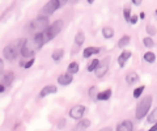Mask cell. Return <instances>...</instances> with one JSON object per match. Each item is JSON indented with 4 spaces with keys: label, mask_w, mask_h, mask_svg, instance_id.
I'll return each instance as SVG.
<instances>
[{
    "label": "cell",
    "mask_w": 157,
    "mask_h": 131,
    "mask_svg": "<svg viewBox=\"0 0 157 131\" xmlns=\"http://www.w3.org/2000/svg\"><path fill=\"white\" fill-rule=\"evenodd\" d=\"M152 102H153V97L151 94H147L141 98L139 102L136 105V109H135V117L136 119H144L147 115H148L149 110H151V106H152Z\"/></svg>",
    "instance_id": "cell-1"
},
{
    "label": "cell",
    "mask_w": 157,
    "mask_h": 131,
    "mask_svg": "<svg viewBox=\"0 0 157 131\" xmlns=\"http://www.w3.org/2000/svg\"><path fill=\"white\" fill-rule=\"evenodd\" d=\"M25 40H17L12 43H9L6 47L3 48V56L6 58L7 60H14L18 58L20 50H21V46Z\"/></svg>",
    "instance_id": "cell-2"
},
{
    "label": "cell",
    "mask_w": 157,
    "mask_h": 131,
    "mask_svg": "<svg viewBox=\"0 0 157 131\" xmlns=\"http://www.w3.org/2000/svg\"><path fill=\"white\" fill-rule=\"evenodd\" d=\"M63 28H64V21H63V20H56V21H54L52 24H50V25L47 26L46 30L43 32L46 43L50 42L51 40H54V38H55L59 33L63 30Z\"/></svg>",
    "instance_id": "cell-3"
},
{
    "label": "cell",
    "mask_w": 157,
    "mask_h": 131,
    "mask_svg": "<svg viewBox=\"0 0 157 131\" xmlns=\"http://www.w3.org/2000/svg\"><path fill=\"white\" fill-rule=\"evenodd\" d=\"M48 25H50L48 16H38L36 18H33V20L28 24V29L30 32L39 33V32H45Z\"/></svg>",
    "instance_id": "cell-4"
},
{
    "label": "cell",
    "mask_w": 157,
    "mask_h": 131,
    "mask_svg": "<svg viewBox=\"0 0 157 131\" xmlns=\"http://www.w3.org/2000/svg\"><path fill=\"white\" fill-rule=\"evenodd\" d=\"M37 47L34 46V43L32 40H25L21 46V50H20V54H21L24 58H33L37 52Z\"/></svg>",
    "instance_id": "cell-5"
},
{
    "label": "cell",
    "mask_w": 157,
    "mask_h": 131,
    "mask_svg": "<svg viewBox=\"0 0 157 131\" xmlns=\"http://www.w3.org/2000/svg\"><path fill=\"white\" fill-rule=\"evenodd\" d=\"M60 7L62 6H60V3H59V0H48L42 8V13L45 14V16H50V14L55 13Z\"/></svg>",
    "instance_id": "cell-6"
},
{
    "label": "cell",
    "mask_w": 157,
    "mask_h": 131,
    "mask_svg": "<svg viewBox=\"0 0 157 131\" xmlns=\"http://www.w3.org/2000/svg\"><path fill=\"white\" fill-rule=\"evenodd\" d=\"M85 111H86V108L84 105H81V104H77L75 106H72L71 110H70V117L72 119H81L82 117H84V114H85Z\"/></svg>",
    "instance_id": "cell-7"
},
{
    "label": "cell",
    "mask_w": 157,
    "mask_h": 131,
    "mask_svg": "<svg viewBox=\"0 0 157 131\" xmlns=\"http://www.w3.org/2000/svg\"><path fill=\"white\" fill-rule=\"evenodd\" d=\"M107 71H109V58H105L104 62H100V64H98V67L96 68L94 74L98 79H101V77H104L107 74Z\"/></svg>",
    "instance_id": "cell-8"
},
{
    "label": "cell",
    "mask_w": 157,
    "mask_h": 131,
    "mask_svg": "<svg viewBox=\"0 0 157 131\" xmlns=\"http://www.w3.org/2000/svg\"><path fill=\"white\" fill-rule=\"evenodd\" d=\"M131 56H132V51L131 50H123L121 52V55L118 56V66H119L121 68H123V67L126 66L127 60H128Z\"/></svg>",
    "instance_id": "cell-9"
},
{
    "label": "cell",
    "mask_w": 157,
    "mask_h": 131,
    "mask_svg": "<svg viewBox=\"0 0 157 131\" xmlns=\"http://www.w3.org/2000/svg\"><path fill=\"white\" fill-rule=\"evenodd\" d=\"M73 81V75L70 74V72H66V74H62L60 76H58V84L59 85H70Z\"/></svg>",
    "instance_id": "cell-10"
},
{
    "label": "cell",
    "mask_w": 157,
    "mask_h": 131,
    "mask_svg": "<svg viewBox=\"0 0 157 131\" xmlns=\"http://www.w3.org/2000/svg\"><path fill=\"white\" fill-rule=\"evenodd\" d=\"M101 52V47H96V46H88L85 47L84 50H82V56L88 59V58H90L92 55H97Z\"/></svg>",
    "instance_id": "cell-11"
},
{
    "label": "cell",
    "mask_w": 157,
    "mask_h": 131,
    "mask_svg": "<svg viewBox=\"0 0 157 131\" xmlns=\"http://www.w3.org/2000/svg\"><path fill=\"white\" fill-rule=\"evenodd\" d=\"M140 81V77H139V74L135 71H131L128 72V74L126 75V83L127 85H134L136 83H139Z\"/></svg>",
    "instance_id": "cell-12"
},
{
    "label": "cell",
    "mask_w": 157,
    "mask_h": 131,
    "mask_svg": "<svg viewBox=\"0 0 157 131\" xmlns=\"http://www.w3.org/2000/svg\"><path fill=\"white\" fill-rule=\"evenodd\" d=\"M115 129L117 131H131V130H134V123H132V121L126 119L123 122L118 123Z\"/></svg>",
    "instance_id": "cell-13"
},
{
    "label": "cell",
    "mask_w": 157,
    "mask_h": 131,
    "mask_svg": "<svg viewBox=\"0 0 157 131\" xmlns=\"http://www.w3.org/2000/svg\"><path fill=\"white\" fill-rule=\"evenodd\" d=\"M58 92V88H56V85H46L45 88H42V91L39 92V97H46L48 94H54V93H56Z\"/></svg>",
    "instance_id": "cell-14"
},
{
    "label": "cell",
    "mask_w": 157,
    "mask_h": 131,
    "mask_svg": "<svg viewBox=\"0 0 157 131\" xmlns=\"http://www.w3.org/2000/svg\"><path fill=\"white\" fill-rule=\"evenodd\" d=\"M111 94H113L111 89H105V91L98 92L97 93V100L98 101H107V100H110Z\"/></svg>",
    "instance_id": "cell-15"
},
{
    "label": "cell",
    "mask_w": 157,
    "mask_h": 131,
    "mask_svg": "<svg viewBox=\"0 0 157 131\" xmlns=\"http://www.w3.org/2000/svg\"><path fill=\"white\" fill-rule=\"evenodd\" d=\"M14 80V74L12 71H9V72H6V75H4L3 77V81H2V84L4 87H9L12 84V81Z\"/></svg>",
    "instance_id": "cell-16"
},
{
    "label": "cell",
    "mask_w": 157,
    "mask_h": 131,
    "mask_svg": "<svg viewBox=\"0 0 157 131\" xmlns=\"http://www.w3.org/2000/svg\"><path fill=\"white\" fill-rule=\"evenodd\" d=\"M63 56H64V50H63V48H58V50H55L51 54V59L58 63L63 59Z\"/></svg>",
    "instance_id": "cell-17"
},
{
    "label": "cell",
    "mask_w": 157,
    "mask_h": 131,
    "mask_svg": "<svg viewBox=\"0 0 157 131\" xmlns=\"http://www.w3.org/2000/svg\"><path fill=\"white\" fill-rule=\"evenodd\" d=\"M90 127V121L89 119H78V123L75 126V130H85Z\"/></svg>",
    "instance_id": "cell-18"
},
{
    "label": "cell",
    "mask_w": 157,
    "mask_h": 131,
    "mask_svg": "<svg viewBox=\"0 0 157 131\" xmlns=\"http://www.w3.org/2000/svg\"><path fill=\"white\" fill-rule=\"evenodd\" d=\"M84 42H85V34H84V32H77L76 33V36H75V45L76 46H82L84 45Z\"/></svg>",
    "instance_id": "cell-19"
},
{
    "label": "cell",
    "mask_w": 157,
    "mask_h": 131,
    "mask_svg": "<svg viewBox=\"0 0 157 131\" xmlns=\"http://www.w3.org/2000/svg\"><path fill=\"white\" fill-rule=\"evenodd\" d=\"M78 71H80V64H78L77 62H71L67 67V72H70V74H72V75L77 74Z\"/></svg>",
    "instance_id": "cell-20"
},
{
    "label": "cell",
    "mask_w": 157,
    "mask_h": 131,
    "mask_svg": "<svg viewBox=\"0 0 157 131\" xmlns=\"http://www.w3.org/2000/svg\"><path fill=\"white\" fill-rule=\"evenodd\" d=\"M143 59L147 63H149V64H153V63L156 62V54L153 51H147L145 54L143 55Z\"/></svg>",
    "instance_id": "cell-21"
},
{
    "label": "cell",
    "mask_w": 157,
    "mask_h": 131,
    "mask_svg": "<svg viewBox=\"0 0 157 131\" xmlns=\"http://www.w3.org/2000/svg\"><path fill=\"white\" fill-rule=\"evenodd\" d=\"M114 29L113 28H109V26H105L102 28V36H104V38H106V40H110V38L114 37Z\"/></svg>",
    "instance_id": "cell-22"
},
{
    "label": "cell",
    "mask_w": 157,
    "mask_h": 131,
    "mask_svg": "<svg viewBox=\"0 0 157 131\" xmlns=\"http://www.w3.org/2000/svg\"><path fill=\"white\" fill-rule=\"evenodd\" d=\"M147 122L149 125H153L155 122H157V106L152 110V113H148V115H147Z\"/></svg>",
    "instance_id": "cell-23"
},
{
    "label": "cell",
    "mask_w": 157,
    "mask_h": 131,
    "mask_svg": "<svg viewBox=\"0 0 157 131\" xmlns=\"http://www.w3.org/2000/svg\"><path fill=\"white\" fill-rule=\"evenodd\" d=\"M130 42H131V37L126 34V36H123V37H122L121 40H119V42H118V46H119L121 48H124L126 46L130 45Z\"/></svg>",
    "instance_id": "cell-24"
},
{
    "label": "cell",
    "mask_w": 157,
    "mask_h": 131,
    "mask_svg": "<svg viewBox=\"0 0 157 131\" xmlns=\"http://www.w3.org/2000/svg\"><path fill=\"white\" fill-rule=\"evenodd\" d=\"M98 64H100V60H98V59H93V60L89 63V64H88V67H86L88 72H94L96 68L98 67Z\"/></svg>",
    "instance_id": "cell-25"
},
{
    "label": "cell",
    "mask_w": 157,
    "mask_h": 131,
    "mask_svg": "<svg viewBox=\"0 0 157 131\" xmlns=\"http://www.w3.org/2000/svg\"><path fill=\"white\" fill-rule=\"evenodd\" d=\"M144 91H145V85H140V87H137V88L134 91V94H132V96H134V98H136V100H137V98H140Z\"/></svg>",
    "instance_id": "cell-26"
},
{
    "label": "cell",
    "mask_w": 157,
    "mask_h": 131,
    "mask_svg": "<svg viewBox=\"0 0 157 131\" xmlns=\"http://www.w3.org/2000/svg\"><path fill=\"white\" fill-rule=\"evenodd\" d=\"M143 43H144V46L147 47V48H152L155 46V41L152 40V37H145V38H143Z\"/></svg>",
    "instance_id": "cell-27"
},
{
    "label": "cell",
    "mask_w": 157,
    "mask_h": 131,
    "mask_svg": "<svg viewBox=\"0 0 157 131\" xmlns=\"http://www.w3.org/2000/svg\"><path fill=\"white\" fill-rule=\"evenodd\" d=\"M97 93H98L97 87H90L89 91H88V94H89V97L92 100H97Z\"/></svg>",
    "instance_id": "cell-28"
},
{
    "label": "cell",
    "mask_w": 157,
    "mask_h": 131,
    "mask_svg": "<svg viewBox=\"0 0 157 131\" xmlns=\"http://www.w3.org/2000/svg\"><path fill=\"white\" fill-rule=\"evenodd\" d=\"M123 16H124V20L127 22H130V17H131V8L128 6H126L123 8Z\"/></svg>",
    "instance_id": "cell-29"
},
{
    "label": "cell",
    "mask_w": 157,
    "mask_h": 131,
    "mask_svg": "<svg viewBox=\"0 0 157 131\" xmlns=\"http://www.w3.org/2000/svg\"><path fill=\"white\" fill-rule=\"evenodd\" d=\"M145 30H147V33H148V36H149V37H152V36H155V34H156V28H155L153 25H147Z\"/></svg>",
    "instance_id": "cell-30"
},
{
    "label": "cell",
    "mask_w": 157,
    "mask_h": 131,
    "mask_svg": "<svg viewBox=\"0 0 157 131\" xmlns=\"http://www.w3.org/2000/svg\"><path fill=\"white\" fill-rule=\"evenodd\" d=\"M34 62H36V59H34V56L33 58H30V59H29L28 62H25V64H24V68H30V67L34 64Z\"/></svg>",
    "instance_id": "cell-31"
},
{
    "label": "cell",
    "mask_w": 157,
    "mask_h": 131,
    "mask_svg": "<svg viewBox=\"0 0 157 131\" xmlns=\"http://www.w3.org/2000/svg\"><path fill=\"white\" fill-rule=\"evenodd\" d=\"M137 20H139V16H136V14H131V17H130V24L135 25V24L137 22Z\"/></svg>",
    "instance_id": "cell-32"
},
{
    "label": "cell",
    "mask_w": 157,
    "mask_h": 131,
    "mask_svg": "<svg viewBox=\"0 0 157 131\" xmlns=\"http://www.w3.org/2000/svg\"><path fill=\"white\" fill-rule=\"evenodd\" d=\"M131 2H132L134 6H140V4L143 3V0H131Z\"/></svg>",
    "instance_id": "cell-33"
},
{
    "label": "cell",
    "mask_w": 157,
    "mask_h": 131,
    "mask_svg": "<svg viewBox=\"0 0 157 131\" xmlns=\"http://www.w3.org/2000/svg\"><path fill=\"white\" fill-rule=\"evenodd\" d=\"M151 131H157V122H155L153 125H152V127H151Z\"/></svg>",
    "instance_id": "cell-34"
},
{
    "label": "cell",
    "mask_w": 157,
    "mask_h": 131,
    "mask_svg": "<svg viewBox=\"0 0 157 131\" xmlns=\"http://www.w3.org/2000/svg\"><path fill=\"white\" fill-rule=\"evenodd\" d=\"M59 3H60V6L63 7V6H66V4L68 3V0H59Z\"/></svg>",
    "instance_id": "cell-35"
},
{
    "label": "cell",
    "mask_w": 157,
    "mask_h": 131,
    "mask_svg": "<svg viewBox=\"0 0 157 131\" xmlns=\"http://www.w3.org/2000/svg\"><path fill=\"white\" fill-rule=\"evenodd\" d=\"M144 17H145V13H144V12H141V13L139 14V18H141V20H143Z\"/></svg>",
    "instance_id": "cell-36"
},
{
    "label": "cell",
    "mask_w": 157,
    "mask_h": 131,
    "mask_svg": "<svg viewBox=\"0 0 157 131\" xmlns=\"http://www.w3.org/2000/svg\"><path fill=\"white\" fill-rule=\"evenodd\" d=\"M4 89H6V87H4L3 84H0V93H2V92H4Z\"/></svg>",
    "instance_id": "cell-37"
},
{
    "label": "cell",
    "mask_w": 157,
    "mask_h": 131,
    "mask_svg": "<svg viewBox=\"0 0 157 131\" xmlns=\"http://www.w3.org/2000/svg\"><path fill=\"white\" fill-rule=\"evenodd\" d=\"M2 66H3V60H2V58H0V68H2Z\"/></svg>",
    "instance_id": "cell-38"
},
{
    "label": "cell",
    "mask_w": 157,
    "mask_h": 131,
    "mask_svg": "<svg viewBox=\"0 0 157 131\" xmlns=\"http://www.w3.org/2000/svg\"><path fill=\"white\" fill-rule=\"evenodd\" d=\"M86 2H88V3H89V4H92L93 2H94V0H86Z\"/></svg>",
    "instance_id": "cell-39"
},
{
    "label": "cell",
    "mask_w": 157,
    "mask_h": 131,
    "mask_svg": "<svg viewBox=\"0 0 157 131\" xmlns=\"http://www.w3.org/2000/svg\"><path fill=\"white\" fill-rule=\"evenodd\" d=\"M156 16H157V9H156Z\"/></svg>",
    "instance_id": "cell-40"
}]
</instances>
